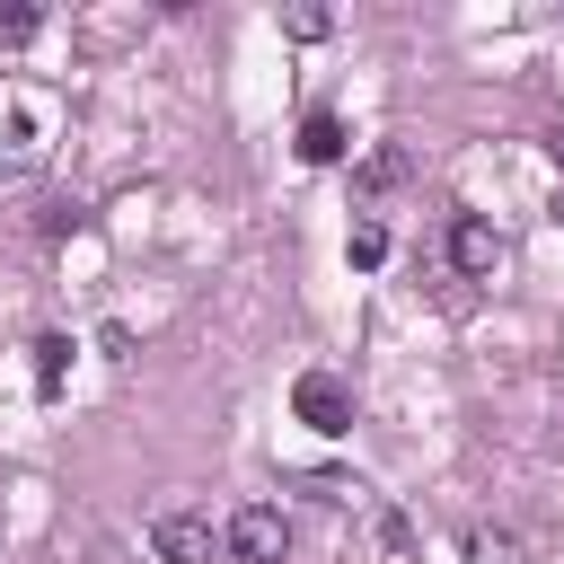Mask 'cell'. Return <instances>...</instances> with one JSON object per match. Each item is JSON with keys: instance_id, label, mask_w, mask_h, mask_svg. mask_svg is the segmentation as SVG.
<instances>
[{"instance_id": "6da1fadb", "label": "cell", "mask_w": 564, "mask_h": 564, "mask_svg": "<svg viewBox=\"0 0 564 564\" xmlns=\"http://www.w3.org/2000/svg\"><path fill=\"white\" fill-rule=\"evenodd\" d=\"M220 538H229L238 564H282V555H291V511H282V502H247V511H229Z\"/></svg>"}, {"instance_id": "7a4b0ae2", "label": "cell", "mask_w": 564, "mask_h": 564, "mask_svg": "<svg viewBox=\"0 0 564 564\" xmlns=\"http://www.w3.org/2000/svg\"><path fill=\"white\" fill-rule=\"evenodd\" d=\"M291 414H300L308 432H352V388H344L335 370H300V379H291Z\"/></svg>"}, {"instance_id": "3957f363", "label": "cell", "mask_w": 564, "mask_h": 564, "mask_svg": "<svg viewBox=\"0 0 564 564\" xmlns=\"http://www.w3.org/2000/svg\"><path fill=\"white\" fill-rule=\"evenodd\" d=\"M212 546H220L212 511H159L150 520V555L159 564H212Z\"/></svg>"}, {"instance_id": "277c9868", "label": "cell", "mask_w": 564, "mask_h": 564, "mask_svg": "<svg viewBox=\"0 0 564 564\" xmlns=\"http://www.w3.org/2000/svg\"><path fill=\"white\" fill-rule=\"evenodd\" d=\"M449 264H458L467 282H494V273H502V229H494L485 212H458V220H449Z\"/></svg>"}, {"instance_id": "5b68a950", "label": "cell", "mask_w": 564, "mask_h": 564, "mask_svg": "<svg viewBox=\"0 0 564 564\" xmlns=\"http://www.w3.org/2000/svg\"><path fill=\"white\" fill-rule=\"evenodd\" d=\"M352 141H344V115H326V106H308V123H300V159L308 167H335Z\"/></svg>"}, {"instance_id": "8992f818", "label": "cell", "mask_w": 564, "mask_h": 564, "mask_svg": "<svg viewBox=\"0 0 564 564\" xmlns=\"http://www.w3.org/2000/svg\"><path fill=\"white\" fill-rule=\"evenodd\" d=\"M467 564H529L520 529H467Z\"/></svg>"}, {"instance_id": "52a82bcc", "label": "cell", "mask_w": 564, "mask_h": 564, "mask_svg": "<svg viewBox=\"0 0 564 564\" xmlns=\"http://www.w3.org/2000/svg\"><path fill=\"white\" fill-rule=\"evenodd\" d=\"M282 35H291V44H317V35H335V9H317V0H291V9H282Z\"/></svg>"}, {"instance_id": "ba28073f", "label": "cell", "mask_w": 564, "mask_h": 564, "mask_svg": "<svg viewBox=\"0 0 564 564\" xmlns=\"http://www.w3.org/2000/svg\"><path fill=\"white\" fill-rule=\"evenodd\" d=\"M62 370H70V344L44 335V344H35V397H62Z\"/></svg>"}, {"instance_id": "9c48e42d", "label": "cell", "mask_w": 564, "mask_h": 564, "mask_svg": "<svg viewBox=\"0 0 564 564\" xmlns=\"http://www.w3.org/2000/svg\"><path fill=\"white\" fill-rule=\"evenodd\" d=\"M35 35H44V9H26V0H18V9H0V53H26Z\"/></svg>"}, {"instance_id": "30bf717a", "label": "cell", "mask_w": 564, "mask_h": 564, "mask_svg": "<svg viewBox=\"0 0 564 564\" xmlns=\"http://www.w3.org/2000/svg\"><path fill=\"white\" fill-rule=\"evenodd\" d=\"M379 256H388V229H379V220H352V264H361V273H370V264H379Z\"/></svg>"}, {"instance_id": "8fae6325", "label": "cell", "mask_w": 564, "mask_h": 564, "mask_svg": "<svg viewBox=\"0 0 564 564\" xmlns=\"http://www.w3.org/2000/svg\"><path fill=\"white\" fill-rule=\"evenodd\" d=\"M397 176H405V150H370V167H361V185L379 194V185H397Z\"/></svg>"}, {"instance_id": "7c38bea8", "label": "cell", "mask_w": 564, "mask_h": 564, "mask_svg": "<svg viewBox=\"0 0 564 564\" xmlns=\"http://www.w3.org/2000/svg\"><path fill=\"white\" fill-rule=\"evenodd\" d=\"M555 220H564V185H555Z\"/></svg>"}, {"instance_id": "4fadbf2b", "label": "cell", "mask_w": 564, "mask_h": 564, "mask_svg": "<svg viewBox=\"0 0 564 564\" xmlns=\"http://www.w3.org/2000/svg\"><path fill=\"white\" fill-rule=\"evenodd\" d=\"M555 159H564V141H555Z\"/></svg>"}]
</instances>
